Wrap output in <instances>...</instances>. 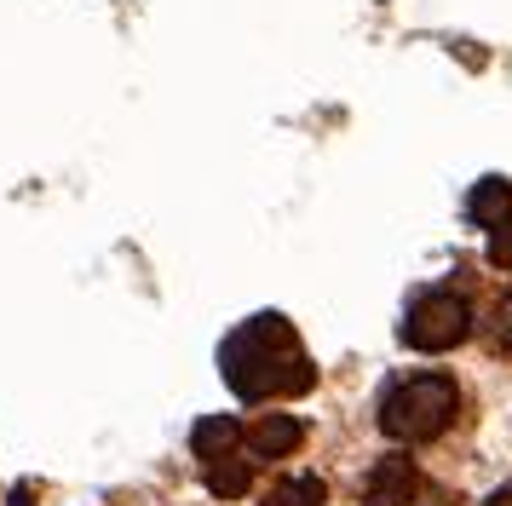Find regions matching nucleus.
<instances>
[{"label":"nucleus","instance_id":"nucleus-1","mask_svg":"<svg viewBox=\"0 0 512 506\" xmlns=\"http://www.w3.org/2000/svg\"><path fill=\"white\" fill-rule=\"evenodd\" d=\"M219 368H225V386L242 403H271V397H300L317 386V368L305 357L294 322L277 311H259L242 328L225 334L219 345Z\"/></svg>","mask_w":512,"mask_h":506},{"label":"nucleus","instance_id":"nucleus-4","mask_svg":"<svg viewBox=\"0 0 512 506\" xmlns=\"http://www.w3.org/2000/svg\"><path fill=\"white\" fill-rule=\"evenodd\" d=\"M472 225L489 236V265H512V184L507 179H478L472 190Z\"/></svg>","mask_w":512,"mask_h":506},{"label":"nucleus","instance_id":"nucleus-3","mask_svg":"<svg viewBox=\"0 0 512 506\" xmlns=\"http://www.w3.org/2000/svg\"><path fill=\"white\" fill-rule=\"evenodd\" d=\"M466 334H472V305L455 288H432V294H420L403 311V345H415L426 357L466 345Z\"/></svg>","mask_w":512,"mask_h":506},{"label":"nucleus","instance_id":"nucleus-10","mask_svg":"<svg viewBox=\"0 0 512 506\" xmlns=\"http://www.w3.org/2000/svg\"><path fill=\"white\" fill-rule=\"evenodd\" d=\"M484 340H489V351H501V357H512V294L495 305V317L484 322Z\"/></svg>","mask_w":512,"mask_h":506},{"label":"nucleus","instance_id":"nucleus-8","mask_svg":"<svg viewBox=\"0 0 512 506\" xmlns=\"http://www.w3.org/2000/svg\"><path fill=\"white\" fill-rule=\"evenodd\" d=\"M248 483H254V472H248V455H225L208 466V489L219 495V501H236V495H248Z\"/></svg>","mask_w":512,"mask_h":506},{"label":"nucleus","instance_id":"nucleus-7","mask_svg":"<svg viewBox=\"0 0 512 506\" xmlns=\"http://www.w3.org/2000/svg\"><path fill=\"white\" fill-rule=\"evenodd\" d=\"M242 443H248V432H242V420H202L196 432H190V449H196V460L202 466H213V460H225V455H242Z\"/></svg>","mask_w":512,"mask_h":506},{"label":"nucleus","instance_id":"nucleus-11","mask_svg":"<svg viewBox=\"0 0 512 506\" xmlns=\"http://www.w3.org/2000/svg\"><path fill=\"white\" fill-rule=\"evenodd\" d=\"M409 506H455V501H449V495H426V489H420V495H415Z\"/></svg>","mask_w":512,"mask_h":506},{"label":"nucleus","instance_id":"nucleus-5","mask_svg":"<svg viewBox=\"0 0 512 506\" xmlns=\"http://www.w3.org/2000/svg\"><path fill=\"white\" fill-rule=\"evenodd\" d=\"M420 495V466L409 455H386L363 483V501L369 506H409Z\"/></svg>","mask_w":512,"mask_h":506},{"label":"nucleus","instance_id":"nucleus-6","mask_svg":"<svg viewBox=\"0 0 512 506\" xmlns=\"http://www.w3.org/2000/svg\"><path fill=\"white\" fill-rule=\"evenodd\" d=\"M300 443H305V426L294 414H265L259 426H248V449L259 460H282V455H294Z\"/></svg>","mask_w":512,"mask_h":506},{"label":"nucleus","instance_id":"nucleus-9","mask_svg":"<svg viewBox=\"0 0 512 506\" xmlns=\"http://www.w3.org/2000/svg\"><path fill=\"white\" fill-rule=\"evenodd\" d=\"M328 501V489H323V478H282L271 495H265V506H323Z\"/></svg>","mask_w":512,"mask_h":506},{"label":"nucleus","instance_id":"nucleus-2","mask_svg":"<svg viewBox=\"0 0 512 506\" xmlns=\"http://www.w3.org/2000/svg\"><path fill=\"white\" fill-rule=\"evenodd\" d=\"M461 414V391L449 374H409L380 397V432L392 443H432L455 426Z\"/></svg>","mask_w":512,"mask_h":506},{"label":"nucleus","instance_id":"nucleus-12","mask_svg":"<svg viewBox=\"0 0 512 506\" xmlns=\"http://www.w3.org/2000/svg\"><path fill=\"white\" fill-rule=\"evenodd\" d=\"M484 506H512V483H507V489H495V495H489Z\"/></svg>","mask_w":512,"mask_h":506},{"label":"nucleus","instance_id":"nucleus-13","mask_svg":"<svg viewBox=\"0 0 512 506\" xmlns=\"http://www.w3.org/2000/svg\"><path fill=\"white\" fill-rule=\"evenodd\" d=\"M12 506H29V495H12Z\"/></svg>","mask_w":512,"mask_h":506}]
</instances>
